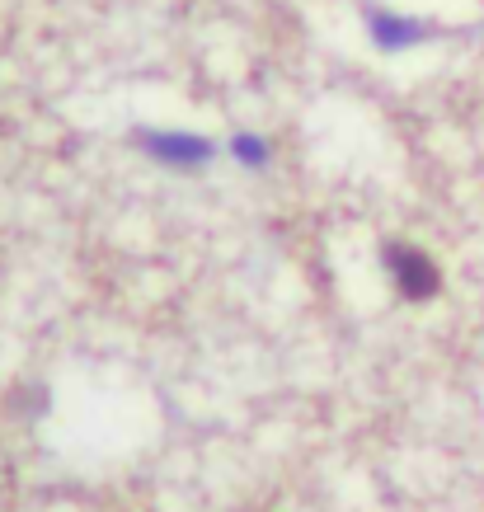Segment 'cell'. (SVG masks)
I'll return each instance as SVG.
<instances>
[{
	"instance_id": "6da1fadb",
	"label": "cell",
	"mask_w": 484,
	"mask_h": 512,
	"mask_svg": "<svg viewBox=\"0 0 484 512\" xmlns=\"http://www.w3.org/2000/svg\"><path fill=\"white\" fill-rule=\"evenodd\" d=\"M137 146L174 174L207 170L217 160V141L198 137V132H179V127H137Z\"/></svg>"
},
{
	"instance_id": "7a4b0ae2",
	"label": "cell",
	"mask_w": 484,
	"mask_h": 512,
	"mask_svg": "<svg viewBox=\"0 0 484 512\" xmlns=\"http://www.w3.org/2000/svg\"><path fill=\"white\" fill-rule=\"evenodd\" d=\"M386 273H391V282H395V292L405 296V301H433V296L442 292V273H438V264L423 254V249H414V245H386Z\"/></svg>"
},
{
	"instance_id": "3957f363",
	"label": "cell",
	"mask_w": 484,
	"mask_h": 512,
	"mask_svg": "<svg viewBox=\"0 0 484 512\" xmlns=\"http://www.w3.org/2000/svg\"><path fill=\"white\" fill-rule=\"evenodd\" d=\"M367 33H372V43L381 47V52H409V47H419L433 29H428V24H419L414 15H391V10H376V15L367 19Z\"/></svg>"
},
{
	"instance_id": "277c9868",
	"label": "cell",
	"mask_w": 484,
	"mask_h": 512,
	"mask_svg": "<svg viewBox=\"0 0 484 512\" xmlns=\"http://www.w3.org/2000/svg\"><path fill=\"white\" fill-rule=\"evenodd\" d=\"M268 156H273V151H268L264 137H254V132L231 137V160H235V165H245V170H264Z\"/></svg>"
}]
</instances>
